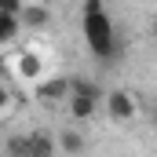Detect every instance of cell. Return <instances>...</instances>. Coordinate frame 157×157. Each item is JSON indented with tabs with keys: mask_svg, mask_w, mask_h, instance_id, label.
<instances>
[{
	"mask_svg": "<svg viewBox=\"0 0 157 157\" xmlns=\"http://www.w3.org/2000/svg\"><path fill=\"white\" fill-rule=\"evenodd\" d=\"M80 29H84V44H88V51H91L99 62H113V59L121 55L117 29H113V18H110V11H106L102 0H84Z\"/></svg>",
	"mask_w": 157,
	"mask_h": 157,
	"instance_id": "1",
	"label": "cell"
},
{
	"mask_svg": "<svg viewBox=\"0 0 157 157\" xmlns=\"http://www.w3.org/2000/svg\"><path fill=\"white\" fill-rule=\"evenodd\" d=\"M106 99V91H102V84H95V80L88 77H70V117L73 121H91L99 113V102Z\"/></svg>",
	"mask_w": 157,
	"mask_h": 157,
	"instance_id": "2",
	"label": "cell"
},
{
	"mask_svg": "<svg viewBox=\"0 0 157 157\" xmlns=\"http://www.w3.org/2000/svg\"><path fill=\"white\" fill-rule=\"evenodd\" d=\"M102 106H106V117L113 121V124H128V121L135 117V99H132L124 88H113V91H106Z\"/></svg>",
	"mask_w": 157,
	"mask_h": 157,
	"instance_id": "3",
	"label": "cell"
},
{
	"mask_svg": "<svg viewBox=\"0 0 157 157\" xmlns=\"http://www.w3.org/2000/svg\"><path fill=\"white\" fill-rule=\"evenodd\" d=\"M33 95H37L40 102H66L70 99V77H44V80H37Z\"/></svg>",
	"mask_w": 157,
	"mask_h": 157,
	"instance_id": "4",
	"label": "cell"
},
{
	"mask_svg": "<svg viewBox=\"0 0 157 157\" xmlns=\"http://www.w3.org/2000/svg\"><path fill=\"white\" fill-rule=\"evenodd\" d=\"M18 18H22V26H26V29H44V26L51 22V11H48V4H40V0H37V4H29V7L22 4Z\"/></svg>",
	"mask_w": 157,
	"mask_h": 157,
	"instance_id": "5",
	"label": "cell"
},
{
	"mask_svg": "<svg viewBox=\"0 0 157 157\" xmlns=\"http://www.w3.org/2000/svg\"><path fill=\"white\" fill-rule=\"evenodd\" d=\"M22 33V18L15 11H0V44H15Z\"/></svg>",
	"mask_w": 157,
	"mask_h": 157,
	"instance_id": "6",
	"label": "cell"
},
{
	"mask_svg": "<svg viewBox=\"0 0 157 157\" xmlns=\"http://www.w3.org/2000/svg\"><path fill=\"white\" fill-rule=\"evenodd\" d=\"M15 66H18V73H22V77H29V80H40V70H44V59H40L37 51H22Z\"/></svg>",
	"mask_w": 157,
	"mask_h": 157,
	"instance_id": "7",
	"label": "cell"
},
{
	"mask_svg": "<svg viewBox=\"0 0 157 157\" xmlns=\"http://www.w3.org/2000/svg\"><path fill=\"white\" fill-rule=\"evenodd\" d=\"M55 150H59V143H55L51 135H40V132L29 135V157H51Z\"/></svg>",
	"mask_w": 157,
	"mask_h": 157,
	"instance_id": "8",
	"label": "cell"
},
{
	"mask_svg": "<svg viewBox=\"0 0 157 157\" xmlns=\"http://www.w3.org/2000/svg\"><path fill=\"white\" fill-rule=\"evenodd\" d=\"M84 146H88V143H84V135L73 132V128H70V132H62V139H59V150H66V154H80Z\"/></svg>",
	"mask_w": 157,
	"mask_h": 157,
	"instance_id": "9",
	"label": "cell"
},
{
	"mask_svg": "<svg viewBox=\"0 0 157 157\" xmlns=\"http://www.w3.org/2000/svg\"><path fill=\"white\" fill-rule=\"evenodd\" d=\"M7 154H29V135L26 139H7Z\"/></svg>",
	"mask_w": 157,
	"mask_h": 157,
	"instance_id": "10",
	"label": "cell"
},
{
	"mask_svg": "<svg viewBox=\"0 0 157 157\" xmlns=\"http://www.w3.org/2000/svg\"><path fill=\"white\" fill-rule=\"evenodd\" d=\"M0 11H15L18 15L22 11V0H0Z\"/></svg>",
	"mask_w": 157,
	"mask_h": 157,
	"instance_id": "11",
	"label": "cell"
},
{
	"mask_svg": "<svg viewBox=\"0 0 157 157\" xmlns=\"http://www.w3.org/2000/svg\"><path fill=\"white\" fill-rule=\"evenodd\" d=\"M7 106H11V91L0 84V110H7Z\"/></svg>",
	"mask_w": 157,
	"mask_h": 157,
	"instance_id": "12",
	"label": "cell"
},
{
	"mask_svg": "<svg viewBox=\"0 0 157 157\" xmlns=\"http://www.w3.org/2000/svg\"><path fill=\"white\" fill-rule=\"evenodd\" d=\"M150 29H154V40H157V15H154V26H150Z\"/></svg>",
	"mask_w": 157,
	"mask_h": 157,
	"instance_id": "13",
	"label": "cell"
},
{
	"mask_svg": "<svg viewBox=\"0 0 157 157\" xmlns=\"http://www.w3.org/2000/svg\"><path fill=\"white\" fill-rule=\"evenodd\" d=\"M154 128H157V106H154Z\"/></svg>",
	"mask_w": 157,
	"mask_h": 157,
	"instance_id": "14",
	"label": "cell"
},
{
	"mask_svg": "<svg viewBox=\"0 0 157 157\" xmlns=\"http://www.w3.org/2000/svg\"><path fill=\"white\" fill-rule=\"evenodd\" d=\"M40 4H48V7H51V4H55V0H40Z\"/></svg>",
	"mask_w": 157,
	"mask_h": 157,
	"instance_id": "15",
	"label": "cell"
}]
</instances>
